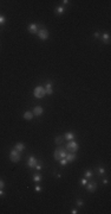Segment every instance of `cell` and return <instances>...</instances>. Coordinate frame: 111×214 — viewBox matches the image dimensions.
Instances as JSON below:
<instances>
[{
    "label": "cell",
    "mask_w": 111,
    "mask_h": 214,
    "mask_svg": "<svg viewBox=\"0 0 111 214\" xmlns=\"http://www.w3.org/2000/svg\"><path fill=\"white\" fill-rule=\"evenodd\" d=\"M65 156H66V151H65V149H64V148H58V149H56V151H54L53 158L56 161H59V160H62V158H65Z\"/></svg>",
    "instance_id": "obj_1"
},
{
    "label": "cell",
    "mask_w": 111,
    "mask_h": 214,
    "mask_svg": "<svg viewBox=\"0 0 111 214\" xmlns=\"http://www.w3.org/2000/svg\"><path fill=\"white\" fill-rule=\"evenodd\" d=\"M45 94H46V92H45V88L43 86H37L33 91V95L36 96L37 99H43Z\"/></svg>",
    "instance_id": "obj_2"
},
{
    "label": "cell",
    "mask_w": 111,
    "mask_h": 214,
    "mask_svg": "<svg viewBox=\"0 0 111 214\" xmlns=\"http://www.w3.org/2000/svg\"><path fill=\"white\" fill-rule=\"evenodd\" d=\"M78 149H79V145H78V143H77L76 140H70L69 143H67L66 150L69 151V152H73V154H75Z\"/></svg>",
    "instance_id": "obj_3"
},
{
    "label": "cell",
    "mask_w": 111,
    "mask_h": 214,
    "mask_svg": "<svg viewBox=\"0 0 111 214\" xmlns=\"http://www.w3.org/2000/svg\"><path fill=\"white\" fill-rule=\"evenodd\" d=\"M9 160L12 161L13 163H17L20 161V152L17 151L15 149H12L11 152H9Z\"/></svg>",
    "instance_id": "obj_4"
},
{
    "label": "cell",
    "mask_w": 111,
    "mask_h": 214,
    "mask_svg": "<svg viewBox=\"0 0 111 214\" xmlns=\"http://www.w3.org/2000/svg\"><path fill=\"white\" fill-rule=\"evenodd\" d=\"M38 37H39V39H41V41H45V39H47L50 36L49 31L46 30V29H41V30H38Z\"/></svg>",
    "instance_id": "obj_5"
},
{
    "label": "cell",
    "mask_w": 111,
    "mask_h": 214,
    "mask_svg": "<svg viewBox=\"0 0 111 214\" xmlns=\"http://www.w3.org/2000/svg\"><path fill=\"white\" fill-rule=\"evenodd\" d=\"M37 164H38V160H37L34 156H30L28 160H27V165H28V168H36Z\"/></svg>",
    "instance_id": "obj_6"
},
{
    "label": "cell",
    "mask_w": 111,
    "mask_h": 214,
    "mask_svg": "<svg viewBox=\"0 0 111 214\" xmlns=\"http://www.w3.org/2000/svg\"><path fill=\"white\" fill-rule=\"evenodd\" d=\"M27 30H28V32H30V33H32V35H36V33H38V24H36V23L30 24V25L27 26Z\"/></svg>",
    "instance_id": "obj_7"
},
{
    "label": "cell",
    "mask_w": 111,
    "mask_h": 214,
    "mask_svg": "<svg viewBox=\"0 0 111 214\" xmlns=\"http://www.w3.org/2000/svg\"><path fill=\"white\" fill-rule=\"evenodd\" d=\"M85 187H86L89 193H95V190L97 189V184H96V182H90V183L88 182V184Z\"/></svg>",
    "instance_id": "obj_8"
},
{
    "label": "cell",
    "mask_w": 111,
    "mask_h": 214,
    "mask_svg": "<svg viewBox=\"0 0 111 214\" xmlns=\"http://www.w3.org/2000/svg\"><path fill=\"white\" fill-rule=\"evenodd\" d=\"M43 112H44V109H43V107L41 106H36L34 108H33V115L34 117H40L41 114H43Z\"/></svg>",
    "instance_id": "obj_9"
},
{
    "label": "cell",
    "mask_w": 111,
    "mask_h": 214,
    "mask_svg": "<svg viewBox=\"0 0 111 214\" xmlns=\"http://www.w3.org/2000/svg\"><path fill=\"white\" fill-rule=\"evenodd\" d=\"M45 92L49 94V95H52L53 94V89H52V82H46V85H45Z\"/></svg>",
    "instance_id": "obj_10"
},
{
    "label": "cell",
    "mask_w": 111,
    "mask_h": 214,
    "mask_svg": "<svg viewBox=\"0 0 111 214\" xmlns=\"http://www.w3.org/2000/svg\"><path fill=\"white\" fill-rule=\"evenodd\" d=\"M65 158H66L67 163H70V162H73L76 160V155L73 152H66V156H65Z\"/></svg>",
    "instance_id": "obj_11"
},
{
    "label": "cell",
    "mask_w": 111,
    "mask_h": 214,
    "mask_svg": "<svg viewBox=\"0 0 111 214\" xmlns=\"http://www.w3.org/2000/svg\"><path fill=\"white\" fill-rule=\"evenodd\" d=\"M22 117H24V119H25V120H32L34 115H33V113H32V112H30V111H26V112L24 113V115H22Z\"/></svg>",
    "instance_id": "obj_12"
},
{
    "label": "cell",
    "mask_w": 111,
    "mask_h": 214,
    "mask_svg": "<svg viewBox=\"0 0 111 214\" xmlns=\"http://www.w3.org/2000/svg\"><path fill=\"white\" fill-rule=\"evenodd\" d=\"M14 149L17 151H19V152H21V151L25 150V145L22 144V143H17L15 145H14Z\"/></svg>",
    "instance_id": "obj_13"
},
{
    "label": "cell",
    "mask_w": 111,
    "mask_h": 214,
    "mask_svg": "<svg viewBox=\"0 0 111 214\" xmlns=\"http://www.w3.org/2000/svg\"><path fill=\"white\" fill-rule=\"evenodd\" d=\"M75 137H76V136H75V133L70 131V132H66V133H65L64 138H65V139H67V140H73V139H75Z\"/></svg>",
    "instance_id": "obj_14"
},
{
    "label": "cell",
    "mask_w": 111,
    "mask_h": 214,
    "mask_svg": "<svg viewBox=\"0 0 111 214\" xmlns=\"http://www.w3.org/2000/svg\"><path fill=\"white\" fill-rule=\"evenodd\" d=\"M102 42L103 43H110V35L109 33H103L102 35Z\"/></svg>",
    "instance_id": "obj_15"
},
{
    "label": "cell",
    "mask_w": 111,
    "mask_h": 214,
    "mask_svg": "<svg viewBox=\"0 0 111 214\" xmlns=\"http://www.w3.org/2000/svg\"><path fill=\"white\" fill-rule=\"evenodd\" d=\"M64 7L63 6H59V7H56V10H54V13L57 14V16H62L63 13H64Z\"/></svg>",
    "instance_id": "obj_16"
},
{
    "label": "cell",
    "mask_w": 111,
    "mask_h": 214,
    "mask_svg": "<svg viewBox=\"0 0 111 214\" xmlns=\"http://www.w3.org/2000/svg\"><path fill=\"white\" fill-rule=\"evenodd\" d=\"M63 141H64V137H62V136H57L56 139H54V143L56 144H62Z\"/></svg>",
    "instance_id": "obj_17"
},
{
    "label": "cell",
    "mask_w": 111,
    "mask_h": 214,
    "mask_svg": "<svg viewBox=\"0 0 111 214\" xmlns=\"http://www.w3.org/2000/svg\"><path fill=\"white\" fill-rule=\"evenodd\" d=\"M33 181H34L36 183L41 182V175H39V174H36V175L33 176Z\"/></svg>",
    "instance_id": "obj_18"
},
{
    "label": "cell",
    "mask_w": 111,
    "mask_h": 214,
    "mask_svg": "<svg viewBox=\"0 0 111 214\" xmlns=\"http://www.w3.org/2000/svg\"><path fill=\"white\" fill-rule=\"evenodd\" d=\"M85 177H86V178H91V177H92V170L88 169V170L85 171Z\"/></svg>",
    "instance_id": "obj_19"
},
{
    "label": "cell",
    "mask_w": 111,
    "mask_h": 214,
    "mask_svg": "<svg viewBox=\"0 0 111 214\" xmlns=\"http://www.w3.org/2000/svg\"><path fill=\"white\" fill-rule=\"evenodd\" d=\"M80 184H82V186H83V187H85V186H86V184H88V178H86V177L82 178V180H80Z\"/></svg>",
    "instance_id": "obj_20"
},
{
    "label": "cell",
    "mask_w": 111,
    "mask_h": 214,
    "mask_svg": "<svg viewBox=\"0 0 111 214\" xmlns=\"http://www.w3.org/2000/svg\"><path fill=\"white\" fill-rule=\"evenodd\" d=\"M59 162H60V165H62V167H65V165L67 164L66 158H62V160H59Z\"/></svg>",
    "instance_id": "obj_21"
},
{
    "label": "cell",
    "mask_w": 111,
    "mask_h": 214,
    "mask_svg": "<svg viewBox=\"0 0 111 214\" xmlns=\"http://www.w3.org/2000/svg\"><path fill=\"white\" fill-rule=\"evenodd\" d=\"M76 202H77V205L79 206V207H82V206H84V201L82 200V199H78V200L76 201Z\"/></svg>",
    "instance_id": "obj_22"
},
{
    "label": "cell",
    "mask_w": 111,
    "mask_h": 214,
    "mask_svg": "<svg viewBox=\"0 0 111 214\" xmlns=\"http://www.w3.org/2000/svg\"><path fill=\"white\" fill-rule=\"evenodd\" d=\"M6 23V19H5L4 16H0V25H4Z\"/></svg>",
    "instance_id": "obj_23"
},
{
    "label": "cell",
    "mask_w": 111,
    "mask_h": 214,
    "mask_svg": "<svg viewBox=\"0 0 111 214\" xmlns=\"http://www.w3.org/2000/svg\"><path fill=\"white\" fill-rule=\"evenodd\" d=\"M98 173H99V175H103V174L105 173V169L102 168V167H101V168H98Z\"/></svg>",
    "instance_id": "obj_24"
},
{
    "label": "cell",
    "mask_w": 111,
    "mask_h": 214,
    "mask_svg": "<svg viewBox=\"0 0 111 214\" xmlns=\"http://www.w3.org/2000/svg\"><path fill=\"white\" fill-rule=\"evenodd\" d=\"M34 189H36V191H38V193H39V191H41V187H40L39 184H37L36 187H34Z\"/></svg>",
    "instance_id": "obj_25"
},
{
    "label": "cell",
    "mask_w": 111,
    "mask_h": 214,
    "mask_svg": "<svg viewBox=\"0 0 111 214\" xmlns=\"http://www.w3.org/2000/svg\"><path fill=\"white\" fill-rule=\"evenodd\" d=\"M4 187H5V182L1 180V178H0V189H2Z\"/></svg>",
    "instance_id": "obj_26"
},
{
    "label": "cell",
    "mask_w": 111,
    "mask_h": 214,
    "mask_svg": "<svg viewBox=\"0 0 111 214\" xmlns=\"http://www.w3.org/2000/svg\"><path fill=\"white\" fill-rule=\"evenodd\" d=\"M34 169H37V170H40V169H41V164H37Z\"/></svg>",
    "instance_id": "obj_27"
},
{
    "label": "cell",
    "mask_w": 111,
    "mask_h": 214,
    "mask_svg": "<svg viewBox=\"0 0 111 214\" xmlns=\"http://www.w3.org/2000/svg\"><path fill=\"white\" fill-rule=\"evenodd\" d=\"M93 36L96 37V38H98V37L101 36V35H99V32H95V33H93Z\"/></svg>",
    "instance_id": "obj_28"
},
{
    "label": "cell",
    "mask_w": 111,
    "mask_h": 214,
    "mask_svg": "<svg viewBox=\"0 0 111 214\" xmlns=\"http://www.w3.org/2000/svg\"><path fill=\"white\" fill-rule=\"evenodd\" d=\"M108 182H109V181H108L107 178H103V184H108Z\"/></svg>",
    "instance_id": "obj_29"
},
{
    "label": "cell",
    "mask_w": 111,
    "mask_h": 214,
    "mask_svg": "<svg viewBox=\"0 0 111 214\" xmlns=\"http://www.w3.org/2000/svg\"><path fill=\"white\" fill-rule=\"evenodd\" d=\"M71 213H72V214H77V213H78V210H77V209H72V210H71Z\"/></svg>",
    "instance_id": "obj_30"
},
{
    "label": "cell",
    "mask_w": 111,
    "mask_h": 214,
    "mask_svg": "<svg viewBox=\"0 0 111 214\" xmlns=\"http://www.w3.org/2000/svg\"><path fill=\"white\" fill-rule=\"evenodd\" d=\"M4 194H5V193L2 191V189H0V196H4Z\"/></svg>",
    "instance_id": "obj_31"
},
{
    "label": "cell",
    "mask_w": 111,
    "mask_h": 214,
    "mask_svg": "<svg viewBox=\"0 0 111 214\" xmlns=\"http://www.w3.org/2000/svg\"><path fill=\"white\" fill-rule=\"evenodd\" d=\"M63 4H64V5H66V4H69V0H64V1H63Z\"/></svg>",
    "instance_id": "obj_32"
}]
</instances>
